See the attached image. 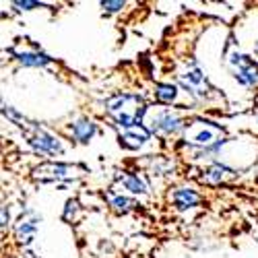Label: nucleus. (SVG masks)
I'll list each match as a JSON object with an SVG mask.
<instances>
[{
    "instance_id": "1",
    "label": "nucleus",
    "mask_w": 258,
    "mask_h": 258,
    "mask_svg": "<svg viewBox=\"0 0 258 258\" xmlns=\"http://www.w3.org/2000/svg\"><path fill=\"white\" fill-rule=\"evenodd\" d=\"M105 112L116 122V126H120L122 131H128V128L145 122L149 105L141 95L118 93V95H112L110 99H105Z\"/></svg>"
},
{
    "instance_id": "2",
    "label": "nucleus",
    "mask_w": 258,
    "mask_h": 258,
    "mask_svg": "<svg viewBox=\"0 0 258 258\" xmlns=\"http://www.w3.org/2000/svg\"><path fill=\"white\" fill-rule=\"evenodd\" d=\"M182 135H184L182 145H186L188 149H195V151H203V149H209L215 143L225 139L223 126L217 122L205 120V118H195V120L186 122Z\"/></svg>"
},
{
    "instance_id": "3",
    "label": "nucleus",
    "mask_w": 258,
    "mask_h": 258,
    "mask_svg": "<svg viewBox=\"0 0 258 258\" xmlns=\"http://www.w3.org/2000/svg\"><path fill=\"white\" fill-rule=\"evenodd\" d=\"M147 116L149 118H145L143 126L151 135L161 137V139H169V137L180 135L184 131V124H186L182 114L176 110V107H161V110H155V112H151V107H149Z\"/></svg>"
},
{
    "instance_id": "4",
    "label": "nucleus",
    "mask_w": 258,
    "mask_h": 258,
    "mask_svg": "<svg viewBox=\"0 0 258 258\" xmlns=\"http://www.w3.org/2000/svg\"><path fill=\"white\" fill-rule=\"evenodd\" d=\"M85 174V169L71 163L60 161H44L33 169V180L39 184H71L77 182Z\"/></svg>"
},
{
    "instance_id": "5",
    "label": "nucleus",
    "mask_w": 258,
    "mask_h": 258,
    "mask_svg": "<svg viewBox=\"0 0 258 258\" xmlns=\"http://www.w3.org/2000/svg\"><path fill=\"white\" fill-rule=\"evenodd\" d=\"M21 131L25 133L27 143H29V147L33 149L35 153H39V155H50V157H56V155H62V153H64L62 141H60L56 135L48 133L46 128H41V126L29 122V120H25L23 124H21Z\"/></svg>"
},
{
    "instance_id": "6",
    "label": "nucleus",
    "mask_w": 258,
    "mask_h": 258,
    "mask_svg": "<svg viewBox=\"0 0 258 258\" xmlns=\"http://www.w3.org/2000/svg\"><path fill=\"white\" fill-rule=\"evenodd\" d=\"M178 83L186 91V95H190L195 101H207L213 95V89H211L203 69L199 67L197 58H190V62L186 64V71L178 75Z\"/></svg>"
},
{
    "instance_id": "7",
    "label": "nucleus",
    "mask_w": 258,
    "mask_h": 258,
    "mask_svg": "<svg viewBox=\"0 0 258 258\" xmlns=\"http://www.w3.org/2000/svg\"><path fill=\"white\" fill-rule=\"evenodd\" d=\"M225 64L229 73L233 75L235 83L242 87H258V62H254L248 54H242L238 50H231L225 58Z\"/></svg>"
},
{
    "instance_id": "8",
    "label": "nucleus",
    "mask_w": 258,
    "mask_h": 258,
    "mask_svg": "<svg viewBox=\"0 0 258 258\" xmlns=\"http://www.w3.org/2000/svg\"><path fill=\"white\" fill-rule=\"evenodd\" d=\"M39 215L33 209H25V213L19 217V221L15 223V238L19 240L21 246H31L35 242V233H37V225H39Z\"/></svg>"
},
{
    "instance_id": "9",
    "label": "nucleus",
    "mask_w": 258,
    "mask_h": 258,
    "mask_svg": "<svg viewBox=\"0 0 258 258\" xmlns=\"http://www.w3.org/2000/svg\"><path fill=\"white\" fill-rule=\"evenodd\" d=\"M235 176H238V169L231 167L229 163H223V161L217 159V161H211V165H207L203 169L201 180L207 186H219V184H223V182H227Z\"/></svg>"
},
{
    "instance_id": "10",
    "label": "nucleus",
    "mask_w": 258,
    "mask_h": 258,
    "mask_svg": "<svg viewBox=\"0 0 258 258\" xmlns=\"http://www.w3.org/2000/svg\"><path fill=\"white\" fill-rule=\"evenodd\" d=\"M169 201L176 207V211H190V209H195L203 203V197H201V192H197L195 188L184 186V188H176L174 192H171Z\"/></svg>"
},
{
    "instance_id": "11",
    "label": "nucleus",
    "mask_w": 258,
    "mask_h": 258,
    "mask_svg": "<svg viewBox=\"0 0 258 258\" xmlns=\"http://www.w3.org/2000/svg\"><path fill=\"white\" fill-rule=\"evenodd\" d=\"M149 141H151V133H149L143 124L133 126V128H128V131L120 133V145L131 149V151H137V149L145 147Z\"/></svg>"
},
{
    "instance_id": "12",
    "label": "nucleus",
    "mask_w": 258,
    "mask_h": 258,
    "mask_svg": "<svg viewBox=\"0 0 258 258\" xmlns=\"http://www.w3.org/2000/svg\"><path fill=\"white\" fill-rule=\"evenodd\" d=\"M69 133H71V137H73L75 141H79L81 145H87V143L99 133V128H97V124H95L93 120H89V118H79V120H75V122L69 124Z\"/></svg>"
},
{
    "instance_id": "13",
    "label": "nucleus",
    "mask_w": 258,
    "mask_h": 258,
    "mask_svg": "<svg viewBox=\"0 0 258 258\" xmlns=\"http://www.w3.org/2000/svg\"><path fill=\"white\" fill-rule=\"evenodd\" d=\"M15 60L23 67H31V69H46L54 62L52 56H48L46 52L41 50H23V52H15L13 54Z\"/></svg>"
},
{
    "instance_id": "14",
    "label": "nucleus",
    "mask_w": 258,
    "mask_h": 258,
    "mask_svg": "<svg viewBox=\"0 0 258 258\" xmlns=\"http://www.w3.org/2000/svg\"><path fill=\"white\" fill-rule=\"evenodd\" d=\"M178 95H180V89L174 83H155V87H153V97L161 105L178 103Z\"/></svg>"
},
{
    "instance_id": "15",
    "label": "nucleus",
    "mask_w": 258,
    "mask_h": 258,
    "mask_svg": "<svg viewBox=\"0 0 258 258\" xmlns=\"http://www.w3.org/2000/svg\"><path fill=\"white\" fill-rule=\"evenodd\" d=\"M122 186L124 190H128L131 195H149V182L145 180V176L141 174H126L122 176Z\"/></svg>"
},
{
    "instance_id": "16",
    "label": "nucleus",
    "mask_w": 258,
    "mask_h": 258,
    "mask_svg": "<svg viewBox=\"0 0 258 258\" xmlns=\"http://www.w3.org/2000/svg\"><path fill=\"white\" fill-rule=\"evenodd\" d=\"M110 207L116 211V213H122V215H126V213H131V211H135L137 209V203L133 201V199H126V197H120V195H110Z\"/></svg>"
},
{
    "instance_id": "17",
    "label": "nucleus",
    "mask_w": 258,
    "mask_h": 258,
    "mask_svg": "<svg viewBox=\"0 0 258 258\" xmlns=\"http://www.w3.org/2000/svg\"><path fill=\"white\" fill-rule=\"evenodd\" d=\"M79 211H81V205H79V201H77V199H69V201H67V205H64L62 219H64V221H69V223H73V221L77 219Z\"/></svg>"
},
{
    "instance_id": "18",
    "label": "nucleus",
    "mask_w": 258,
    "mask_h": 258,
    "mask_svg": "<svg viewBox=\"0 0 258 258\" xmlns=\"http://www.w3.org/2000/svg\"><path fill=\"white\" fill-rule=\"evenodd\" d=\"M101 9H103L105 13H120V11L124 9V3H122V0H103Z\"/></svg>"
},
{
    "instance_id": "19",
    "label": "nucleus",
    "mask_w": 258,
    "mask_h": 258,
    "mask_svg": "<svg viewBox=\"0 0 258 258\" xmlns=\"http://www.w3.org/2000/svg\"><path fill=\"white\" fill-rule=\"evenodd\" d=\"M13 7L17 11H33V9H39L41 3H35V0H17V3H13Z\"/></svg>"
},
{
    "instance_id": "20",
    "label": "nucleus",
    "mask_w": 258,
    "mask_h": 258,
    "mask_svg": "<svg viewBox=\"0 0 258 258\" xmlns=\"http://www.w3.org/2000/svg\"><path fill=\"white\" fill-rule=\"evenodd\" d=\"M7 225H9V211L0 205V229L7 227Z\"/></svg>"
},
{
    "instance_id": "21",
    "label": "nucleus",
    "mask_w": 258,
    "mask_h": 258,
    "mask_svg": "<svg viewBox=\"0 0 258 258\" xmlns=\"http://www.w3.org/2000/svg\"><path fill=\"white\" fill-rule=\"evenodd\" d=\"M254 54H256V56H258V44H256V48H254Z\"/></svg>"
}]
</instances>
